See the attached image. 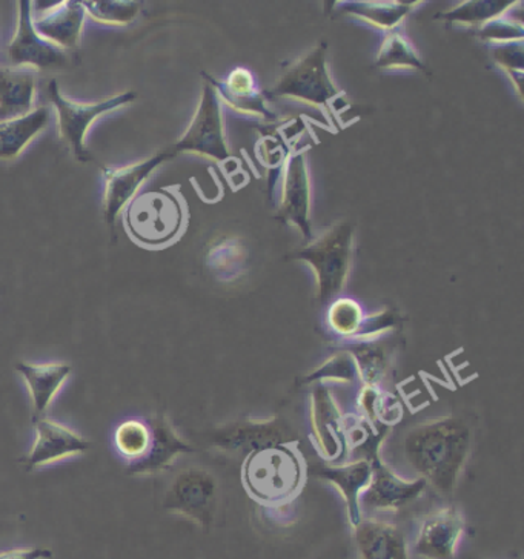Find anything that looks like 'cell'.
I'll return each mask as SVG.
<instances>
[{"mask_svg":"<svg viewBox=\"0 0 524 559\" xmlns=\"http://www.w3.org/2000/svg\"><path fill=\"white\" fill-rule=\"evenodd\" d=\"M403 456L410 469L437 492L452 495L471 451V429L457 417L414 426L403 438Z\"/></svg>","mask_w":524,"mask_h":559,"instance_id":"6da1fadb","label":"cell"},{"mask_svg":"<svg viewBox=\"0 0 524 559\" xmlns=\"http://www.w3.org/2000/svg\"><path fill=\"white\" fill-rule=\"evenodd\" d=\"M354 226L341 222L301 249L299 259L311 264L322 304L341 294L353 263Z\"/></svg>","mask_w":524,"mask_h":559,"instance_id":"7a4b0ae2","label":"cell"},{"mask_svg":"<svg viewBox=\"0 0 524 559\" xmlns=\"http://www.w3.org/2000/svg\"><path fill=\"white\" fill-rule=\"evenodd\" d=\"M243 478L258 500L271 504L284 502L300 485L299 459L284 445H266L251 453L245 463Z\"/></svg>","mask_w":524,"mask_h":559,"instance_id":"3957f363","label":"cell"},{"mask_svg":"<svg viewBox=\"0 0 524 559\" xmlns=\"http://www.w3.org/2000/svg\"><path fill=\"white\" fill-rule=\"evenodd\" d=\"M48 99L58 112L60 138L66 140L75 158L81 162H88L92 160L88 151L85 148V134L88 128L92 127L97 117L134 102L135 93L128 91V93L109 97V99L94 102V104H82V102L68 99L60 91L58 82L51 81L48 85Z\"/></svg>","mask_w":524,"mask_h":559,"instance_id":"277c9868","label":"cell"},{"mask_svg":"<svg viewBox=\"0 0 524 559\" xmlns=\"http://www.w3.org/2000/svg\"><path fill=\"white\" fill-rule=\"evenodd\" d=\"M206 79L209 81L203 85L202 99H200L194 119H192L190 127L179 139V142L169 151L171 156H176L177 153H184V151L202 154V156L218 162H224L231 156V151L226 145L217 85L213 82V79Z\"/></svg>","mask_w":524,"mask_h":559,"instance_id":"5b68a950","label":"cell"},{"mask_svg":"<svg viewBox=\"0 0 524 559\" xmlns=\"http://www.w3.org/2000/svg\"><path fill=\"white\" fill-rule=\"evenodd\" d=\"M326 50V44H320L285 71L275 85V96L291 97V99L307 102L309 105L327 107L341 91L327 73Z\"/></svg>","mask_w":524,"mask_h":559,"instance_id":"8992f818","label":"cell"},{"mask_svg":"<svg viewBox=\"0 0 524 559\" xmlns=\"http://www.w3.org/2000/svg\"><path fill=\"white\" fill-rule=\"evenodd\" d=\"M217 483L203 469H187L169 486L164 498L168 512L194 521L200 527L210 528L216 512Z\"/></svg>","mask_w":524,"mask_h":559,"instance_id":"52a82bcc","label":"cell"},{"mask_svg":"<svg viewBox=\"0 0 524 559\" xmlns=\"http://www.w3.org/2000/svg\"><path fill=\"white\" fill-rule=\"evenodd\" d=\"M16 36L11 39L7 56L11 66L34 67L39 70H62L70 63V56L62 48L44 39L33 26L32 2L21 0Z\"/></svg>","mask_w":524,"mask_h":559,"instance_id":"ba28073f","label":"cell"},{"mask_svg":"<svg viewBox=\"0 0 524 559\" xmlns=\"http://www.w3.org/2000/svg\"><path fill=\"white\" fill-rule=\"evenodd\" d=\"M172 200L162 192L135 198L127 210V226L131 236L141 243L160 245L176 234Z\"/></svg>","mask_w":524,"mask_h":559,"instance_id":"9c48e42d","label":"cell"},{"mask_svg":"<svg viewBox=\"0 0 524 559\" xmlns=\"http://www.w3.org/2000/svg\"><path fill=\"white\" fill-rule=\"evenodd\" d=\"M465 526L462 510L444 506L426 516L414 543V551L421 559H454Z\"/></svg>","mask_w":524,"mask_h":559,"instance_id":"30bf717a","label":"cell"},{"mask_svg":"<svg viewBox=\"0 0 524 559\" xmlns=\"http://www.w3.org/2000/svg\"><path fill=\"white\" fill-rule=\"evenodd\" d=\"M172 157L169 151L157 153L138 164L123 166V168H102L104 177V215L109 226L115 225L117 215L133 199L135 192L151 174L167 158Z\"/></svg>","mask_w":524,"mask_h":559,"instance_id":"8fae6325","label":"cell"},{"mask_svg":"<svg viewBox=\"0 0 524 559\" xmlns=\"http://www.w3.org/2000/svg\"><path fill=\"white\" fill-rule=\"evenodd\" d=\"M34 429H36V440H34L32 451L22 460L28 472L59 460L79 455L92 448L88 440L55 419H36Z\"/></svg>","mask_w":524,"mask_h":559,"instance_id":"7c38bea8","label":"cell"},{"mask_svg":"<svg viewBox=\"0 0 524 559\" xmlns=\"http://www.w3.org/2000/svg\"><path fill=\"white\" fill-rule=\"evenodd\" d=\"M372 467L371 481L367 489L360 493L361 504L369 510H394L416 500L424 492L425 479L408 483L398 478L394 472L388 469L380 461L379 455L368 460Z\"/></svg>","mask_w":524,"mask_h":559,"instance_id":"4fadbf2b","label":"cell"},{"mask_svg":"<svg viewBox=\"0 0 524 559\" xmlns=\"http://www.w3.org/2000/svg\"><path fill=\"white\" fill-rule=\"evenodd\" d=\"M146 421L150 423L151 433H153L150 451L145 459L128 466L131 475L146 477V475L160 474L175 463L177 456L194 451L187 441L177 436L164 412H156Z\"/></svg>","mask_w":524,"mask_h":559,"instance_id":"5bb4252c","label":"cell"},{"mask_svg":"<svg viewBox=\"0 0 524 559\" xmlns=\"http://www.w3.org/2000/svg\"><path fill=\"white\" fill-rule=\"evenodd\" d=\"M309 177L303 153L294 154L286 165L284 191H282V221L293 222L299 226L308 241L312 240L311 222H309Z\"/></svg>","mask_w":524,"mask_h":559,"instance_id":"9a60e30c","label":"cell"},{"mask_svg":"<svg viewBox=\"0 0 524 559\" xmlns=\"http://www.w3.org/2000/svg\"><path fill=\"white\" fill-rule=\"evenodd\" d=\"M85 13L82 2L67 0L34 19L33 26L40 37L51 41L56 47L62 48V50L63 48L73 50L81 44Z\"/></svg>","mask_w":524,"mask_h":559,"instance_id":"2e32d148","label":"cell"},{"mask_svg":"<svg viewBox=\"0 0 524 559\" xmlns=\"http://www.w3.org/2000/svg\"><path fill=\"white\" fill-rule=\"evenodd\" d=\"M16 370L24 379L32 399L34 421L44 418L52 400L71 373L66 362H17Z\"/></svg>","mask_w":524,"mask_h":559,"instance_id":"e0dca14e","label":"cell"},{"mask_svg":"<svg viewBox=\"0 0 524 559\" xmlns=\"http://www.w3.org/2000/svg\"><path fill=\"white\" fill-rule=\"evenodd\" d=\"M354 542L361 559H409L405 535L384 521L360 520L354 526Z\"/></svg>","mask_w":524,"mask_h":559,"instance_id":"ac0fdd59","label":"cell"},{"mask_svg":"<svg viewBox=\"0 0 524 559\" xmlns=\"http://www.w3.org/2000/svg\"><path fill=\"white\" fill-rule=\"evenodd\" d=\"M311 423L320 451L326 459H337L342 451V415L325 384H319L312 392Z\"/></svg>","mask_w":524,"mask_h":559,"instance_id":"d6986e66","label":"cell"},{"mask_svg":"<svg viewBox=\"0 0 524 559\" xmlns=\"http://www.w3.org/2000/svg\"><path fill=\"white\" fill-rule=\"evenodd\" d=\"M314 474L338 487L346 501L350 526H357L361 520L360 501L358 500H360V493L371 481V463L368 460H358L346 464V466L319 467Z\"/></svg>","mask_w":524,"mask_h":559,"instance_id":"ffe728a7","label":"cell"},{"mask_svg":"<svg viewBox=\"0 0 524 559\" xmlns=\"http://www.w3.org/2000/svg\"><path fill=\"white\" fill-rule=\"evenodd\" d=\"M36 78L26 68H0V122L32 112Z\"/></svg>","mask_w":524,"mask_h":559,"instance_id":"44dd1931","label":"cell"},{"mask_svg":"<svg viewBox=\"0 0 524 559\" xmlns=\"http://www.w3.org/2000/svg\"><path fill=\"white\" fill-rule=\"evenodd\" d=\"M50 108L40 107L29 115L0 122V160H14L50 122Z\"/></svg>","mask_w":524,"mask_h":559,"instance_id":"7402d4cb","label":"cell"},{"mask_svg":"<svg viewBox=\"0 0 524 559\" xmlns=\"http://www.w3.org/2000/svg\"><path fill=\"white\" fill-rule=\"evenodd\" d=\"M151 426L146 419L130 418L120 423L115 432V445L119 455L127 461V466L145 459L150 451Z\"/></svg>","mask_w":524,"mask_h":559,"instance_id":"603a6c76","label":"cell"},{"mask_svg":"<svg viewBox=\"0 0 524 559\" xmlns=\"http://www.w3.org/2000/svg\"><path fill=\"white\" fill-rule=\"evenodd\" d=\"M226 94L233 107L239 108L245 115L270 117L265 100L255 90L254 75L247 68H237L229 74Z\"/></svg>","mask_w":524,"mask_h":559,"instance_id":"cb8c5ba5","label":"cell"},{"mask_svg":"<svg viewBox=\"0 0 524 559\" xmlns=\"http://www.w3.org/2000/svg\"><path fill=\"white\" fill-rule=\"evenodd\" d=\"M247 252L237 239H224L214 245L206 255V264L218 280L233 282L243 272Z\"/></svg>","mask_w":524,"mask_h":559,"instance_id":"d4e9b609","label":"cell"},{"mask_svg":"<svg viewBox=\"0 0 524 559\" xmlns=\"http://www.w3.org/2000/svg\"><path fill=\"white\" fill-rule=\"evenodd\" d=\"M94 21L109 25H128L141 13L142 3L135 0H97L82 2Z\"/></svg>","mask_w":524,"mask_h":559,"instance_id":"484cf974","label":"cell"},{"mask_svg":"<svg viewBox=\"0 0 524 559\" xmlns=\"http://www.w3.org/2000/svg\"><path fill=\"white\" fill-rule=\"evenodd\" d=\"M365 316L360 305L350 298H338L331 305L327 312V323L335 334L342 337H354L360 332Z\"/></svg>","mask_w":524,"mask_h":559,"instance_id":"4316f807","label":"cell"},{"mask_svg":"<svg viewBox=\"0 0 524 559\" xmlns=\"http://www.w3.org/2000/svg\"><path fill=\"white\" fill-rule=\"evenodd\" d=\"M377 67L380 68H417L424 70V63L418 59L416 51L410 48L405 37L391 33L380 48Z\"/></svg>","mask_w":524,"mask_h":559,"instance_id":"83f0119b","label":"cell"},{"mask_svg":"<svg viewBox=\"0 0 524 559\" xmlns=\"http://www.w3.org/2000/svg\"><path fill=\"white\" fill-rule=\"evenodd\" d=\"M353 357L367 386L379 388L380 381L386 376L388 366H390L383 347L361 343Z\"/></svg>","mask_w":524,"mask_h":559,"instance_id":"f1b7e54d","label":"cell"},{"mask_svg":"<svg viewBox=\"0 0 524 559\" xmlns=\"http://www.w3.org/2000/svg\"><path fill=\"white\" fill-rule=\"evenodd\" d=\"M511 2H466L457 9L448 11L443 17L450 22H463V24H477L499 16L501 11L508 9Z\"/></svg>","mask_w":524,"mask_h":559,"instance_id":"f546056e","label":"cell"},{"mask_svg":"<svg viewBox=\"0 0 524 559\" xmlns=\"http://www.w3.org/2000/svg\"><path fill=\"white\" fill-rule=\"evenodd\" d=\"M410 7L406 3L397 2L394 5H377V3H361L360 7H353L350 11L358 16H364L368 22L379 25L380 28H392L403 21V17L409 13Z\"/></svg>","mask_w":524,"mask_h":559,"instance_id":"4dcf8cb0","label":"cell"},{"mask_svg":"<svg viewBox=\"0 0 524 559\" xmlns=\"http://www.w3.org/2000/svg\"><path fill=\"white\" fill-rule=\"evenodd\" d=\"M357 372V365L353 354L338 353L331 357L330 360L323 362L315 372L308 377V380H334L342 381V383H350V381L356 379Z\"/></svg>","mask_w":524,"mask_h":559,"instance_id":"1f68e13d","label":"cell"},{"mask_svg":"<svg viewBox=\"0 0 524 559\" xmlns=\"http://www.w3.org/2000/svg\"><path fill=\"white\" fill-rule=\"evenodd\" d=\"M0 559H52V551L43 547H29V549H13L2 551Z\"/></svg>","mask_w":524,"mask_h":559,"instance_id":"d6a6232c","label":"cell"}]
</instances>
